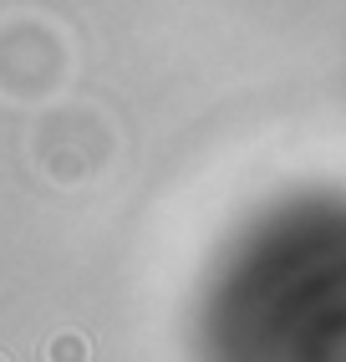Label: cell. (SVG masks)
<instances>
[{
    "label": "cell",
    "instance_id": "obj_1",
    "mask_svg": "<svg viewBox=\"0 0 346 362\" xmlns=\"http://www.w3.org/2000/svg\"><path fill=\"white\" fill-rule=\"evenodd\" d=\"M52 357H56V362H82V342H77V337H61Z\"/></svg>",
    "mask_w": 346,
    "mask_h": 362
}]
</instances>
